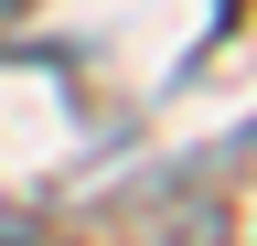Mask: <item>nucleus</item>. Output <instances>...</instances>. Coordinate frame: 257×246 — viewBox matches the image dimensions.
<instances>
[{
  "label": "nucleus",
  "mask_w": 257,
  "mask_h": 246,
  "mask_svg": "<svg viewBox=\"0 0 257 246\" xmlns=\"http://www.w3.org/2000/svg\"><path fill=\"white\" fill-rule=\"evenodd\" d=\"M0 246H11V235H0Z\"/></svg>",
  "instance_id": "obj_1"
}]
</instances>
